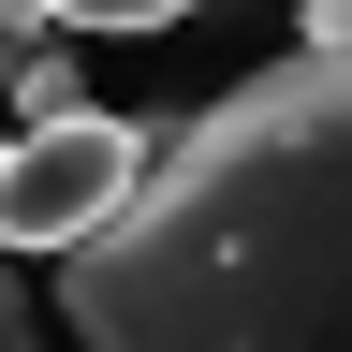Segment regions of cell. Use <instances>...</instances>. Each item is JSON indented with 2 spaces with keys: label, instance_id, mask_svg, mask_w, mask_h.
Wrapping results in <instances>:
<instances>
[{
  "label": "cell",
  "instance_id": "obj_1",
  "mask_svg": "<svg viewBox=\"0 0 352 352\" xmlns=\"http://www.w3.org/2000/svg\"><path fill=\"white\" fill-rule=\"evenodd\" d=\"M88 352H352V74L294 44L176 118L118 235L59 264Z\"/></svg>",
  "mask_w": 352,
  "mask_h": 352
},
{
  "label": "cell",
  "instance_id": "obj_2",
  "mask_svg": "<svg viewBox=\"0 0 352 352\" xmlns=\"http://www.w3.org/2000/svg\"><path fill=\"white\" fill-rule=\"evenodd\" d=\"M147 176H162V132L147 118L74 103V118L15 132V162H0V235H15L30 264H74L88 235H118V220L147 206Z\"/></svg>",
  "mask_w": 352,
  "mask_h": 352
},
{
  "label": "cell",
  "instance_id": "obj_3",
  "mask_svg": "<svg viewBox=\"0 0 352 352\" xmlns=\"http://www.w3.org/2000/svg\"><path fill=\"white\" fill-rule=\"evenodd\" d=\"M0 15H15V59H30L44 30H176L191 0H0Z\"/></svg>",
  "mask_w": 352,
  "mask_h": 352
},
{
  "label": "cell",
  "instance_id": "obj_4",
  "mask_svg": "<svg viewBox=\"0 0 352 352\" xmlns=\"http://www.w3.org/2000/svg\"><path fill=\"white\" fill-rule=\"evenodd\" d=\"M308 59H323V74H352V0H308Z\"/></svg>",
  "mask_w": 352,
  "mask_h": 352
}]
</instances>
